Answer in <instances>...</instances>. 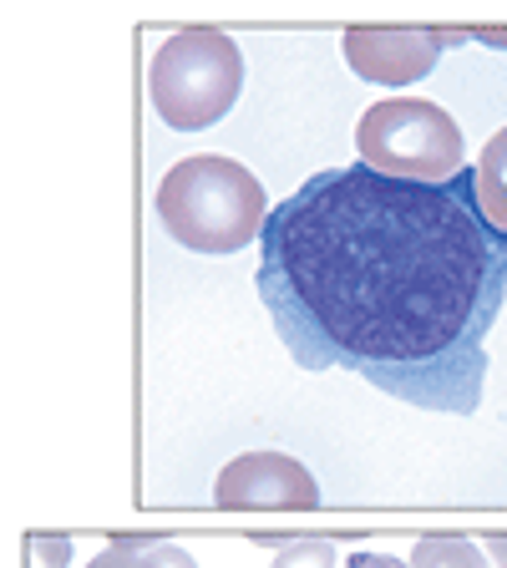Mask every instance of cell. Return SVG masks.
I'll use <instances>...</instances> for the list:
<instances>
[{
  "mask_svg": "<svg viewBox=\"0 0 507 568\" xmlns=\"http://www.w3.org/2000/svg\"><path fill=\"white\" fill-rule=\"evenodd\" d=\"M467 31H432V26H351L341 51L355 77L376 87H412L437 67L442 47L462 41Z\"/></svg>",
  "mask_w": 507,
  "mask_h": 568,
  "instance_id": "6",
  "label": "cell"
},
{
  "mask_svg": "<svg viewBox=\"0 0 507 568\" xmlns=\"http://www.w3.org/2000/svg\"><path fill=\"white\" fill-rule=\"evenodd\" d=\"M158 219L193 254H239L270 224V199L244 163L193 153L158 183Z\"/></svg>",
  "mask_w": 507,
  "mask_h": 568,
  "instance_id": "2",
  "label": "cell"
},
{
  "mask_svg": "<svg viewBox=\"0 0 507 568\" xmlns=\"http://www.w3.org/2000/svg\"><path fill=\"white\" fill-rule=\"evenodd\" d=\"M361 163L406 183H447L467 163V138L447 106L426 97H386L355 122Z\"/></svg>",
  "mask_w": 507,
  "mask_h": 568,
  "instance_id": "4",
  "label": "cell"
},
{
  "mask_svg": "<svg viewBox=\"0 0 507 568\" xmlns=\"http://www.w3.org/2000/svg\"><path fill=\"white\" fill-rule=\"evenodd\" d=\"M270 568H335V544L331 538H295L274 554Z\"/></svg>",
  "mask_w": 507,
  "mask_h": 568,
  "instance_id": "9",
  "label": "cell"
},
{
  "mask_svg": "<svg viewBox=\"0 0 507 568\" xmlns=\"http://www.w3.org/2000/svg\"><path fill=\"white\" fill-rule=\"evenodd\" d=\"M483 554L493 558L497 568H507V532H497V538H487V544H483Z\"/></svg>",
  "mask_w": 507,
  "mask_h": 568,
  "instance_id": "15",
  "label": "cell"
},
{
  "mask_svg": "<svg viewBox=\"0 0 507 568\" xmlns=\"http://www.w3.org/2000/svg\"><path fill=\"white\" fill-rule=\"evenodd\" d=\"M71 538H26V568H67Z\"/></svg>",
  "mask_w": 507,
  "mask_h": 568,
  "instance_id": "10",
  "label": "cell"
},
{
  "mask_svg": "<svg viewBox=\"0 0 507 568\" xmlns=\"http://www.w3.org/2000/svg\"><path fill=\"white\" fill-rule=\"evenodd\" d=\"M213 503L224 513H310L320 508V483L290 452H244L219 473Z\"/></svg>",
  "mask_w": 507,
  "mask_h": 568,
  "instance_id": "5",
  "label": "cell"
},
{
  "mask_svg": "<svg viewBox=\"0 0 507 568\" xmlns=\"http://www.w3.org/2000/svg\"><path fill=\"white\" fill-rule=\"evenodd\" d=\"M412 568H487V554L473 538H457V532H437V538H422L406 558Z\"/></svg>",
  "mask_w": 507,
  "mask_h": 568,
  "instance_id": "8",
  "label": "cell"
},
{
  "mask_svg": "<svg viewBox=\"0 0 507 568\" xmlns=\"http://www.w3.org/2000/svg\"><path fill=\"white\" fill-rule=\"evenodd\" d=\"M87 568H142V538H112Z\"/></svg>",
  "mask_w": 507,
  "mask_h": 568,
  "instance_id": "11",
  "label": "cell"
},
{
  "mask_svg": "<svg viewBox=\"0 0 507 568\" xmlns=\"http://www.w3.org/2000/svg\"><path fill=\"white\" fill-rule=\"evenodd\" d=\"M473 41H493V47L507 51V26H477V31H467Z\"/></svg>",
  "mask_w": 507,
  "mask_h": 568,
  "instance_id": "14",
  "label": "cell"
},
{
  "mask_svg": "<svg viewBox=\"0 0 507 568\" xmlns=\"http://www.w3.org/2000/svg\"><path fill=\"white\" fill-rule=\"evenodd\" d=\"M260 300L315 376L355 371L416 412L473 416L507 300V234L477 209L473 168L447 183L331 168L270 209Z\"/></svg>",
  "mask_w": 507,
  "mask_h": 568,
  "instance_id": "1",
  "label": "cell"
},
{
  "mask_svg": "<svg viewBox=\"0 0 507 568\" xmlns=\"http://www.w3.org/2000/svg\"><path fill=\"white\" fill-rule=\"evenodd\" d=\"M244 92V51L219 26H189L173 31L153 51L148 67V97L153 112L173 132H203L229 118Z\"/></svg>",
  "mask_w": 507,
  "mask_h": 568,
  "instance_id": "3",
  "label": "cell"
},
{
  "mask_svg": "<svg viewBox=\"0 0 507 568\" xmlns=\"http://www.w3.org/2000/svg\"><path fill=\"white\" fill-rule=\"evenodd\" d=\"M473 183H477V209H483V219L507 234V128H497L493 138H487V148L477 153Z\"/></svg>",
  "mask_w": 507,
  "mask_h": 568,
  "instance_id": "7",
  "label": "cell"
},
{
  "mask_svg": "<svg viewBox=\"0 0 507 568\" xmlns=\"http://www.w3.org/2000/svg\"><path fill=\"white\" fill-rule=\"evenodd\" d=\"M345 568H412V564H402V558H391V554H355Z\"/></svg>",
  "mask_w": 507,
  "mask_h": 568,
  "instance_id": "13",
  "label": "cell"
},
{
  "mask_svg": "<svg viewBox=\"0 0 507 568\" xmlns=\"http://www.w3.org/2000/svg\"><path fill=\"white\" fill-rule=\"evenodd\" d=\"M142 568H199V564H193L189 548L153 544V538H142Z\"/></svg>",
  "mask_w": 507,
  "mask_h": 568,
  "instance_id": "12",
  "label": "cell"
}]
</instances>
